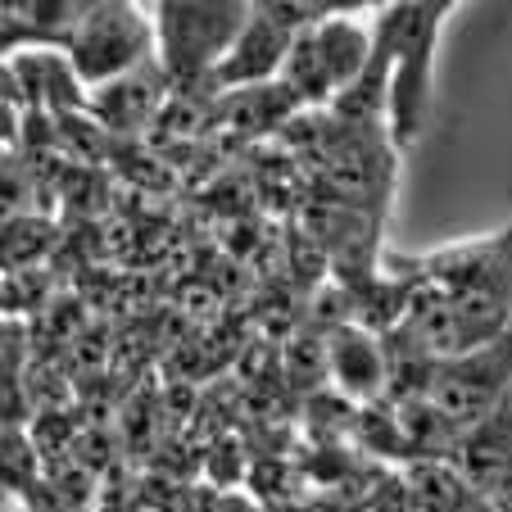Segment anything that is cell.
<instances>
[{"mask_svg":"<svg viewBox=\"0 0 512 512\" xmlns=\"http://www.w3.org/2000/svg\"><path fill=\"white\" fill-rule=\"evenodd\" d=\"M372 41H377V28H372V23H358L354 10H340V14H331L327 23L313 28V46H318V55H322V64H327L340 96H345L358 82V73L368 68Z\"/></svg>","mask_w":512,"mask_h":512,"instance_id":"8fae6325","label":"cell"},{"mask_svg":"<svg viewBox=\"0 0 512 512\" xmlns=\"http://www.w3.org/2000/svg\"><path fill=\"white\" fill-rule=\"evenodd\" d=\"M295 114H304L295 105L281 82H268V87H245V91H227L209 105V127H227L236 136H268L277 127H286Z\"/></svg>","mask_w":512,"mask_h":512,"instance_id":"30bf717a","label":"cell"},{"mask_svg":"<svg viewBox=\"0 0 512 512\" xmlns=\"http://www.w3.org/2000/svg\"><path fill=\"white\" fill-rule=\"evenodd\" d=\"M64 55L82 78V87H109V82L159 59L155 14L145 5H132V0H91L87 19L78 23Z\"/></svg>","mask_w":512,"mask_h":512,"instance_id":"7a4b0ae2","label":"cell"},{"mask_svg":"<svg viewBox=\"0 0 512 512\" xmlns=\"http://www.w3.org/2000/svg\"><path fill=\"white\" fill-rule=\"evenodd\" d=\"M300 32H290L286 23L277 19L272 0H259L245 23V32L236 37V46L227 50V59L213 73V100L227 96V91H245V87H268V82L281 78V68L290 59V46H295Z\"/></svg>","mask_w":512,"mask_h":512,"instance_id":"8992f818","label":"cell"},{"mask_svg":"<svg viewBox=\"0 0 512 512\" xmlns=\"http://www.w3.org/2000/svg\"><path fill=\"white\" fill-rule=\"evenodd\" d=\"M168 100H173V82H168V73L155 59V64H145V68H136V73H127V78L91 91L87 114L96 118L105 132H141L145 123H159Z\"/></svg>","mask_w":512,"mask_h":512,"instance_id":"ba28073f","label":"cell"},{"mask_svg":"<svg viewBox=\"0 0 512 512\" xmlns=\"http://www.w3.org/2000/svg\"><path fill=\"white\" fill-rule=\"evenodd\" d=\"M159 37V68L173 82V96H191L213 105V73L245 32L254 5L245 0H159L150 5Z\"/></svg>","mask_w":512,"mask_h":512,"instance_id":"6da1fadb","label":"cell"},{"mask_svg":"<svg viewBox=\"0 0 512 512\" xmlns=\"http://www.w3.org/2000/svg\"><path fill=\"white\" fill-rule=\"evenodd\" d=\"M508 395H512V331L503 340H494V345L476 349V354L440 363L426 399H431V404L467 435L472 426H481Z\"/></svg>","mask_w":512,"mask_h":512,"instance_id":"5b68a950","label":"cell"},{"mask_svg":"<svg viewBox=\"0 0 512 512\" xmlns=\"http://www.w3.org/2000/svg\"><path fill=\"white\" fill-rule=\"evenodd\" d=\"M327 349H331V386H336V395H345L358 408L386 399L390 358H386V340L377 331L345 322V327H336L327 336Z\"/></svg>","mask_w":512,"mask_h":512,"instance_id":"52a82bcc","label":"cell"},{"mask_svg":"<svg viewBox=\"0 0 512 512\" xmlns=\"http://www.w3.org/2000/svg\"><path fill=\"white\" fill-rule=\"evenodd\" d=\"M399 277H413L417 286L445 290L458 300H503L512 304V223L499 236H476L463 245H445L422 259H390Z\"/></svg>","mask_w":512,"mask_h":512,"instance_id":"277c9868","label":"cell"},{"mask_svg":"<svg viewBox=\"0 0 512 512\" xmlns=\"http://www.w3.org/2000/svg\"><path fill=\"white\" fill-rule=\"evenodd\" d=\"M494 503H499V508H503V512H512V481H508V485H503V490H499V494H494Z\"/></svg>","mask_w":512,"mask_h":512,"instance_id":"5bb4252c","label":"cell"},{"mask_svg":"<svg viewBox=\"0 0 512 512\" xmlns=\"http://www.w3.org/2000/svg\"><path fill=\"white\" fill-rule=\"evenodd\" d=\"M472 512H503V508H499V503H494V499H481Z\"/></svg>","mask_w":512,"mask_h":512,"instance_id":"9a60e30c","label":"cell"},{"mask_svg":"<svg viewBox=\"0 0 512 512\" xmlns=\"http://www.w3.org/2000/svg\"><path fill=\"white\" fill-rule=\"evenodd\" d=\"M449 463L472 481V490L481 494V499H494V494L512 481V395L503 399L481 426H472V431L458 440Z\"/></svg>","mask_w":512,"mask_h":512,"instance_id":"9c48e42d","label":"cell"},{"mask_svg":"<svg viewBox=\"0 0 512 512\" xmlns=\"http://www.w3.org/2000/svg\"><path fill=\"white\" fill-rule=\"evenodd\" d=\"M454 14V0H404V32H399L395 78H390V145L408 150L422 136L426 109H431L435 78V41Z\"/></svg>","mask_w":512,"mask_h":512,"instance_id":"3957f363","label":"cell"},{"mask_svg":"<svg viewBox=\"0 0 512 512\" xmlns=\"http://www.w3.org/2000/svg\"><path fill=\"white\" fill-rule=\"evenodd\" d=\"M399 476H404L413 512H472L481 503L472 481L449 458H417V463L399 467Z\"/></svg>","mask_w":512,"mask_h":512,"instance_id":"7c38bea8","label":"cell"},{"mask_svg":"<svg viewBox=\"0 0 512 512\" xmlns=\"http://www.w3.org/2000/svg\"><path fill=\"white\" fill-rule=\"evenodd\" d=\"M55 223L46 213H5V268L28 272L37 259H46L55 250Z\"/></svg>","mask_w":512,"mask_h":512,"instance_id":"4fadbf2b","label":"cell"},{"mask_svg":"<svg viewBox=\"0 0 512 512\" xmlns=\"http://www.w3.org/2000/svg\"><path fill=\"white\" fill-rule=\"evenodd\" d=\"M10 512H37V508H32V503H19V508H14V503H10Z\"/></svg>","mask_w":512,"mask_h":512,"instance_id":"2e32d148","label":"cell"}]
</instances>
